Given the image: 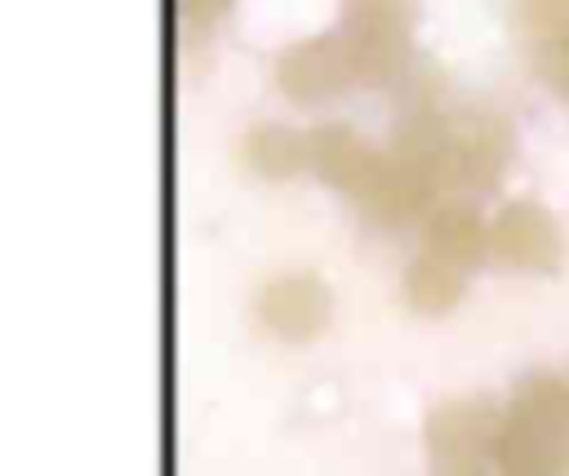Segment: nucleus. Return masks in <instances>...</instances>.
I'll use <instances>...</instances> for the list:
<instances>
[{"mask_svg": "<svg viewBox=\"0 0 569 476\" xmlns=\"http://www.w3.org/2000/svg\"><path fill=\"white\" fill-rule=\"evenodd\" d=\"M413 58V0H342L329 36L289 44L276 58L284 98L316 107L351 89H378L409 71Z\"/></svg>", "mask_w": 569, "mask_h": 476, "instance_id": "obj_1", "label": "nucleus"}, {"mask_svg": "<svg viewBox=\"0 0 569 476\" xmlns=\"http://www.w3.org/2000/svg\"><path fill=\"white\" fill-rule=\"evenodd\" d=\"M391 147L409 156L440 196H480L502 182L516 156V129L485 102H462L422 85L405 102Z\"/></svg>", "mask_w": 569, "mask_h": 476, "instance_id": "obj_2", "label": "nucleus"}, {"mask_svg": "<svg viewBox=\"0 0 569 476\" xmlns=\"http://www.w3.org/2000/svg\"><path fill=\"white\" fill-rule=\"evenodd\" d=\"M311 173L342 191L373 227H405L440 205L436 182L396 147H373L347 125L311 129Z\"/></svg>", "mask_w": 569, "mask_h": 476, "instance_id": "obj_3", "label": "nucleus"}, {"mask_svg": "<svg viewBox=\"0 0 569 476\" xmlns=\"http://www.w3.org/2000/svg\"><path fill=\"white\" fill-rule=\"evenodd\" d=\"M498 476H569V383L529 374L502 405Z\"/></svg>", "mask_w": 569, "mask_h": 476, "instance_id": "obj_4", "label": "nucleus"}, {"mask_svg": "<svg viewBox=\"0 0 569 476\" xmlns=\"http://www.w3.org/2000/svg\"><path fill=\"white\" fill-rule=\"evenodd\" d=\"M498 427H502V405L489 396L440 400L422 423L427 472L431 476H493Z\"/></svg>", "mask_w": 569, "mask_h": 476, "instance_id": "obj_5", "label": "nucleus"}, {"mask_svg": "<svg viewBox=\"0 0 569 476\" xmlns=\"http://www.w3.org/2000/svg\"><path fill=\"white\" fill-rule=\"evenodd\" d=\"M489 258L511 271H556L565 262V231L538 200H507L489 222Z\"/></svg>", "mask_w": 569, "mask_h": 476, "instance_id": "obj_6", "label": "nucleus"}, {"mask_svg": "<svg viewBox=\"0 0 569 476\" xmlns=\"http://www.w3.org/2000/svg\"><path fill=\"white\" fill-rule=\"evenodd\" d=\"M253 316L280 343H316L333 316L329 285L316 271H280L258 289Z\"/></svg>", "mask_w": 569, "mask_h": 476, "instance_id": "obj_7", "label": "nucleus"}, {"mask_svg": "<svg viewBox=\"0 0 569 476\" xmlns=\"http://www.w3.org/2000/svg\"><path fill=\"white\" fill-rule=\"evenodd\" d=\"M529 71L569 107V0H511Z\"/></svg>", "mask_w": 569, "mask_h": 476, "instance_id": "obj_8", "label": "nucleus"}, {"mask_svg": "<svg viewBox=\"0 0 569 476\" xmlns=\"http://www.w3.org/2000/svg\"><path fill=\"white\" fill-rule=\"evenodd\" d=\"M427 258L471 276L485 258H489V222L480 218L476 205L462 200H440L427 218H422V249Z\"/></svg>", "mask_w": 569, "mask_h": 476, "instance_id": "obj_9", "label": "nucleus"}, {"mask_svg": "<svg viewBox=\"0 0 569 476\" xmlns=\"http://www.w3.org/2000/svg\"><path fill=\"white\" fill-rule=\"evenodd\" d=\"M240 160L267 178V182H284L311 169V129H289V125H258L244 133L240 142Z\"/></svg>", "mask_w": 569, "mask_h": 476, "instance_id": "obj_10", "label": "nucleus"}, {"mask_svg": "<svg viewBox=\"0 0 569 476\" xmlns=\"http://www.w3.org/2000/svg\"><path fill=\"white\" fill-rule=\"evenodd\" d=\"M400 289H405V303L418 316H449L467 294V276L445 267V262H436V258H427V254H418L405 267V285Z\"/></svg>", "mask_w": 569, "mask_h": 476, "instance_id": "obj_11", "label": "nucleus"}, {"mask_svg": "<svg viewBox=\"0 0 569 476\" xmlns=\"http://www.w3.org/2000/svg\"><path fill=\"white\" fill-rule=\"evenodd\" d=\"M236 0H178V22L187 36H209L227 13H231Z\"/></svg>", "mask_w": 569, "mask_h": 476, "instance_id": "obj_12", "label": "nucleus"}]
</instances>
